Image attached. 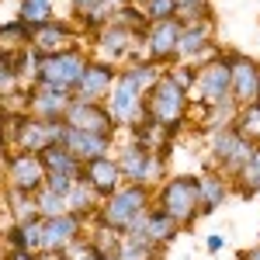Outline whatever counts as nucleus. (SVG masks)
Masks as SVG:
<instances>
[{
    "instance_id": "1",
    "label": "nucleus",
    "mask_w": 260,
    "mask_h": 260,
    "mask_svg": "<svg viewBox=\"0 0 260 260\" xmlns=\"http://www.w3.org/2000/svg\"><path fill=\"white\" fill-rule=\"evenodd\" d=\"M187 90L177 87V83L170 80L167 73H163L156 87L146 94L142 101V121H153V125H160L163 132L174 139L180 128H184V115H187Z\"/></svg>"
},
{
    "instance_id": "2",
    "label": "nucleus",
    "mask_w": 260,
    "mask_h": 260,
    "mask_svg": "<svg viewBox=\"0 0 260 260\" xmlns=\"http://www.w3.org/2000/svg\"><path fill=\"white\" fill-rule=\"evenodd\" d=\"M156 205H160L163 215H170L177 225L194 222L198 219V177L177 174V177L163 180L156 187Z\"/></svg>"
},
{
    "instance_id": "3",
    "label": "nucleus",
    "mask_w": 260,
    "mask_h": 260,
    "mask_svg": "<svg viewBox=\"0 0 260 260\" xmlns=\"http://www.w3.org/2000/svg\"><path fill=\"white\" fill-rule=\"evenodd\" d=\"M149 208V187H139V184H125L118 187L115 194H108V198L101 201L98 208V219L104 225H111V229H125L128 222L142 215Z\"/></svg>"
},
{
    "instance_id": "4",
    "label": "nucleus",
    "mask_w": 260,
    "mask_h": 260,
    "mask_svg": "<svg viewBox=\"0 0 260 260\" xmlns=\"http://www.w3.org/2000/svg\"><path fill=\"white\" fill-rule=\"evenodd\" d=\"M90 66V59L83 56L80 49H66V52H56V56H42L39 59V83L45 87H59V90H70L80 83L83 70Z\"/></svg>"
},
{
    "instance_id": "5",
    "label": "nucleus",
    "mask_w": 260,
    "mask_h": 260,
    "mask_svg": "<svg viewBox=\"0 0 260 260\" xmlns=\"http://www.w3.org/2000/svg\"><path fill=\"white\" fill-rule=\"evenodd\" d=\"M7 121H11V139L21 153H45L62 139V121H42L31 115H14Z\"/></svg>"
},
{
    "instance_id": "6",
    "label": "nucleus",
    "mask_w": 260,
    "mask_h": 260,
    "mask_svg": "<svg viewBox=\"0 0 260 260\" xmlns=\"http://www.w3.org/2000/svg\"><path fill=\"white\" fill-rule=\"evenodd\" d=\"M257 153V142L243 139L236 128H222V132H212V139H208V156L219 163L225 174H240L243 167H246V160Z\"/></svg>"
},
{
    "instance_id": "7",
    "label": "nucleus",
    "mask_w": 260,
    "mask_h": 260,
    "mask_svg": "<svg viewBox=\"0 0 260 260\" xmlns=\"http://www.w3.org/2000/svg\"><path fill=\"white\" fill-rule=\"evenodd\" d=\"M115 163H118V170H121V180H128V184H139V187L163 184V180H160V174H163V156L149 153V149H142L139 142H128Z\"/></svg>"
},
{
    "instance_id": "8",
    "label": "nucleus",
    "mask_w": 260,
    "mask_h": 260,
    "mask_svg": "<svg viewBox=\"0 0 260 260\" xmlns=\"http://www.w3.org/2000/svg\"><path fill=\"white\" fill-rule=\"evenodd\" d=\"M229 56L222 52L215 59H208L205 66L198 70V77H194V87L187 90V98L191 101H205V104H219V101L229 98Z\"/></svg>"
},
{
    "instance_id": "9",
    "label": "nucleus",
    "mask_w": 260,
    "mask_h": 260,
    "mask_svg": "<svg viewBox=\"0 0 260 260\" xmlns=\"http://www.w3.org/2000/svg\"><path fill=\"white\" fill-rule=\"evenodd\" d=\"M142 94L128 83V77L125 73H118L115 77V87H111V94H108V101H104V108H108V115H111V121H118V125H139L142 121Z\"/></svg>"
},
{
    "instance_id": "10",
    "label": "nucleus",
    "mask_w": 260,
    "mask_h": 260,
    "mask_svg": "<svg viewBox=\"0 0 260 260\" xmlns=\"http://www.w3.org/2000/svg\"><path fill=\"white\" fill-rule=\"evenodd\" d=\"M229 56V98L236 101V104H253L260 101V66L250 56H240V52H225Z\"/></svg>"
},
{
    "instance_id": "11",
    "label": "nucleus",
    "mask_w": 260,
    "mask_h": 260,
    "mask_svg": "<svg viewBox=\"0 0 260 260\" xmlns=\"http://www.w3.org/2000/svg\"><path fill=\"white\" fill-rule=\"evenodd\" d=\"M201 59H215V52H212V18H198L180 28L177 62H201Z\"/></svg>"
},
{
    "instance_id": "12",
    "label": "nucleus",
    "mask_w": 260,
    "mask_h": 260,
    "mask_svg": "<svg viewBox=\"0 0 260 260\" xmlns=\"http://www.w3.org/2000/svg\"><path fill=\"white\" fill-rule=\"evenodd\" d=\"M115 77H118V70L111 66V62H90L87 70H83L80 83L73 87V101H87V104H104L108 94H111V87H115Z\"/></svg>"
},
{
    "instance_id": "13",
    "label": "nucleus",
    "mask_w": 260,
    "mask_h": 260,
    "mask_svg": "<svg viewBox=\"0 0 260 260\" xmlns=\"http://www.w3.org/2000/svg\"><path fill=\"white\" fill-rule=\"evenodd\" d=\"M62 125L80 128V132H94V136H115V121L108 115L104 104H87V101H73L62 115Z\"/></svg>"
},
{
    "instance_id": "14",
    "label": "nucleus",
    "mask_w": 260,
    "mask_h": 260,
    "mask_svg": "<svg viewBox=\"0 0 260 260\" xmlns=\"http://www.w3.org/2000/svg\"><path fill=\"white\" fill-rule=\"evenodd\" d=\"M180 24L177 18H167V21H153L146 28V52H149V62H167V59H177V42H180Z\"/></svg>"
},
{
    "instance_id": "15",
    "label": "nucleus",
    "mask_w": 260,
    "mask_h": 260,
    "mask_svg": "<svg viewBox=\"0 0 260 260\" xmlns=\"http://www.w3.org/2000/svg\"><path fill=\"white\" fill-rule=\"evenodd\" d=\"M73 104V94L70 90H59V87H45V83H35L28 90V115L42 121H62L66 108Z\"/></svg>"
},
{
    "instance_id": "16",
    "label": "nucleus",
    "mask_w": 260,
    "mask_h": 260,
    "mask_svg": "<svg viewBox=\"0 0 260 260\" xmlns=\"http://www.w3.org/2000/svg\"><path fill=\"white\" fill-rule=\"evenodd\" d=\"M80 229H83V219L73 215V212L45 219V225H42V253H66L80 240Z\"/></svg>"
},
{
    "instance_id": "17",
    "label": "nucleus",
    "mask_w": 260,
    "mask_h": 260,
    "mask_svg": "<svg viewBox=\"0 0 260 260\" xmlns=\"http://www.w3.org/2000/svg\"><path fill=\"white\" fill-rule=\"evenodd\" d=\"M136 42H142L132 28H125L118 21H111V24H104L98 28V56L101 62H121L125 56H132V49H136Z\"/></svg>"
},
{
    "instance_id": "18",
    "label": "nucleus",
    "mask_w": 260,
    "mask_h": 260,
    "mask_svg": "<svg viewBox=\"0 0 260 260\" xmlns=\"http://www.w3.org/2000/svg\"><path fill=\"white\" fill-rule=\"evenodd\" d=\"M7 180H11L14 191L35 194L45 184V163H42V156L39 153H14L11 163H7Z\"/></svg>"
},
{
    "instance_id": "19",
    "label": "nucleus",
    "mask_w": 260,
    "mask_h": 260,
    "mask_svg": "<svg viewBox=\"0 0 260 260\" xmlns=\"http://www.w3.org/2000/svg\"><path fill=\"white\" fill-rule=\"evenodd\" d=\"M28 45H31L39 56H56V52H66V49H77V39H73V28H70V24H62V21H45L39 28H31Z\"/></svg>"
},
{
    "instance_id": "20",
    "label": "nucleus",
    "mask_w": 260,
    "mask_h": 260,
    "mask_svg": "<svg viewBox=\"0 0 260 260\" xmlns=\"http://www.w3.org/2000/svg\"><path fill=\"white\" fill-rule=\"evenodd\" d=\"M62 149H70L80 163H90V160H101V156H111V139L108 136H94V132H80V128H70L62 125V139H59Z\"/></svg>"
},
{
    "instance_id": "21",
    "label": "nucleus",
    "mask_w": 260,
    "mask_h": 260,
    "mask_svg": "<svg viewBox=\"0 0 260 260\" xmlns=\"http://www.w3.org/2000/svg\"><path fill=\"white\" fill-rule=\"evenodd\" d=\"M80 177L98 191V198L104 201L108 194H115L121 187V170H118V163L111 160V156H101V160H90V163H83V170H80Z\"/></svg>"
},
{
    "instance_id": "22",
    "label": "nucleus",
    "mask_w": 260,
    "mask_h": 260,
    "mask_svg": "<svg viewBox=\"0 0 260 260\" xmlns=\"http://www.w3.org/2000/svg\"><path fill=\"white\" fill-rule=\"evenodd\" d=\"M225 198H229V177H219V174H201V177H198V215L215 212Z\"/></svg>"
},
{
    "instance_id": "23",
    "label": "nucleus",
    "mask_w": 260,
    "mask_h": 260,
    "mask_svg": "<svg viewBox=\"0 0 260 260\" xmlns=\"http://www.w3.org/2000/svg\"><path fill=\"white\" fill-rule=\"evenodd\" d=\"M66 208H70L73 215L87 219L90 212H98V208H101V198H98V191H94L87 180L77 177V180H73V187L66 191Z\"/></svg>"
},
{
    "instance_id": "24",
    "label": "nucleus",
    "mask_w": 260,
    "mask_h": 260,
    "mask_svg": "<svg viewBox=\"0 0 260 260\" xmlns=\"http://www.w3.org/2000/svg\"><path fill=\"white\" fill-rule=\"evenodd\" d=\"M177 222L170 219V215H163L160 208H149L146 212V240H149V246H163V243H170L174 236H177Z\"/></svg>"
},
{
    "instance_id": "25",
    "label": "nucleus",
    "mask_w": 260,
    "mask_h": 260,
    "mask_svg": "<svg viewBox=\"0 0 260 260\" xmlns=\"http://www.w3.org/2000/svg\"><path fill=\"white\" fill-rule=\"evenodd\" d=\"M42 225H45V219L18 222L11 229V246L14 250H28V253H42Z\"/></svg>"
},
{
    "instance_id": "26",
    "label": "nucleus",
    "mask_w": 260,
    "mask_h": 260,
    "mask_svg": "<svg viewBox=\"0 0 260 260\" xmlns=\"http://www.w3.org/2000/svg\"><path fill=\"white\" fill-rule=\"evenodd\" d=\"M39 156L45 163V174H73V177H80V170H83V163L70 149H62V146H49Z\"/></svg>"
},
{
    "instance_id": "27",
    "label": "nucleus",
    "mask_w": 260,
    "mask_h": 260,
    "mask_svg": "<svg viewBox=\"0 0 260 260\" xmlns=\"http://www.w3.org/2000/svg\"><path fill=\"white\" fill-rule=\"evenodd\" d=\"M236 115H240V104L233 98L219 101V104H208V118L201 121L205 125V132L212 136V132H222V128H233L236 125Z\"/></svg>"
},
{
    "instance_id": "28",
    "label": "nucleus",
    "mask_w": 260,
    "mask_h": 260,
    "mask_svg": "<svg viewBox=\"0 0 260 260\" xmlns=\"http://www.w3.org/2000/svg\"><path fill=\"white\" fill-rule=\"evenodd\" d=\"M18 21L28 28H39L45 21H52V0H21Z\"/></svg>"
},
{
    "instance_id": "29",
    "label": "nucleus",
    "mask_w": 260,
    "mask_h": 260,
    "mask_svg": "<svg viewBox=\"0 0 260 260\" xmlns=\"http://www.w3.org/2000/svg\"><path fill=\"white\" fill-rule=\"evenodd\" d=\"M233 128L240 132L243 139H250V142H257V139H260V101H253V104H243Z\"/></svg>"
},
{
    "instance_id": "30",
    "label": "nucleus",
    "mask_w": 260,
    "mask_h": 260,
    "mask_svg": "<svg viewBox=\"0 0 260 260\" xmlns=\"http://www.w3.org/2000/svg\"><path fill=\"white\" fill-rule=\"evenodd\" d=\"M35 208H39V219H56V215H66L70 212L66 208V198L56 194V191H49L45 184L35 191Z\"/></svg>"
},
{
    "instance_id": "31",
    "label": "nucleus",
    "mask_w": 260,
    "mask_h": 260,
    "mask_svg": "<svg viewBox=\"0 0 260 260\" xmlns=\"http://www.w3.org/2000/svg\"><path fill=\"white\" fill-rule=\"evenodd\" d=\"M118 243H121L118 229H111V225L98 222V229H94V236H90V246L98 250L101 257H104V260H111L115 253H118Z\"/></svg>"
},
{
    "instance_id": "32",
    "label": "nucleus",
    "mask_w": 260,
    "mask_h": 260,
    "mask_svg": "<svg viewBox=\"0 0 260 260\" xmlns=\"http://www.w3.org/2000/svg\"><path fill=\"white\" fill-rule=\"evenodd\" d=\"M11 215H14V225L28 219H39V208H35V194H24V191H14L11 187Z\"/></svg>"
},
{
    "instance_id": "33",
    "label": "nucleus",
    "mask_w": 260,
    "mask_h": 260,
    "mask_svg": "<svg viewBox=\"0 0 260 260\" xmlns=\"http://www.w3.org/2000/svg\"><path fill=\"white\" fill-rule=\"evenodd\" d=\"M236 180H240V194H246V198L260 191V149L246 160V167L236 174Z\"/></svg>"
},
{
    "instance_id": "34",
    "label": "nucleus",
    "mask_w": 260,
    "mask_h": 260,
    "mask_svg": "<svg viewBox=\"0 0 260 260\" xmlns=\"http://www.w3.org/2000/svg\"><path fill=\"white\" fill-rule=\"evenodd\" d=\"M174 18H177L180 24L208 18V0H174Z\"/></svg>"
},
{
    "instance_id": "35",
    "label": "nucleus",
    "mask_w": 260,
    "mask_h": 260,
    "mask_svg": "<svg viewBox=\"0 0 260 260\" xmlns=\"http://www.w3.org/2000/svg\"><path fill=\"white\" fill-rule=\"evenodd\" d=\"M146 21L153 24V21H167V18H174V0H149L146 4Z\"/></svg>"
},
{
    "instance_id": "36",
    "label": "nucleus",
    "mask_w": 260,
    "mask_h": 260,
    "mask_svg": "<svg viewBox=\"0 0 260 260\" xmlns=\"http://www.w3.org/2000/svg\"><path fill=\"white\" fill-rule=\"evenodd\" d=\"M62 260H104V257L90 246V240H77L66 253H62Z\"/></svg>"
},
{
    "instance_id": "37",
    "label": "nucleus",
    "mask_w": 260,
    "mask_h": 260,
    "mask_svg": "<svg viewBox=\"0 0 260 260\" xmlns=\"http://www.w3.org/2000/svg\"><path fill=\"white\" fill-rule=\"evenodd\" d=\"M73 174H45V187H49V191H56V194H62V198H66V191H70V187H73Z\"/></svg>"
},
{
    "instance_id": "38",
    "label": "nucleus",
    "mask_w": 260,
    "mask_h": 260,
    "mask_svg": "<svg viewBox=\"0 0 260 260\" xmlns=\"http://www.w3.org/2000/svg\"><path fill=\"white\" fill-rule=\"evenodd\" d=\"M98 4L101 0H73V11H77V18L87 24V21L94 18V11H98Z\"/></svg>"
},
{
    "instance_id": "39",
    "label": "nucleus",
    "mask_w": 260,
    "mask_h": 260,
    "mask_svg": "<svg viewBox=\"0 0 260 260\" xmlns=\"http://www.w3.org/2000/svg\"><path fill=\"white\" fill-rule=\"evenodd\" d=\"M222 246H225V236H222V233H212V236L205 240V250H208V253H219Z\"/></svg>"
},
{
    "instance_id": "40",
    "label": "nucleus",
    "mask_w": 260,
    "mask_h": 260,
    "mask_svg": "<svg viewBox=\"0 0 260 260\" xmlns=\"http://www.w3.org/2000/svg\"><path fill=\"white\" fill-rule=\"evenodd\" d=\"M7 260H39V253H28V250H14Z\"/></svg>"
},
{
    "instance_id": "41",
    "label": "nucleus",
    "mask_w": 260,
    "mask_h": 260,
    "mask_svg": "<svg viewBox=\"0 0 260 260\" xmlns=\"http://www.w3.org/2000/svg\"><path fill=\"white\" fill-rule=\"evenodd\" d=\"M240 260H260V246H257V250H246V253H240Z\"/></svg>"
},
{
    "instance_id": "42",
    "label": "nucleus",
    "mask_w": 260,
    "mask_h": 260,
    "mask_svg": "<svg viewBox=\"0 0 260 260\" xmlns=\"http://www.w3.org/2000/svg\"><path fill=\"white\" fill-rule=\"evenodd\" d=\"M139 4H142V7H146V4H149V0H132V7H139Z\"/></svg>"
},
{
    "instance_id": "43",
    "label": "nucleus",
    "mask_w": 260,
    "mask_h": 260,
    "mask_svg": "<svg viewBox=\"0 0 260 260\" xmlns=\"http://www.w3.org/2000/svg\"><path fill=\"white\" fill-rule=\"evenodd\" d=\"M111 260H115V257H111Z\"/></svg>"
}]
</instances>
